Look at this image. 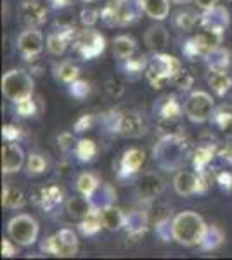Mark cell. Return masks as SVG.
I'll return each instance as SVG.
<instances>
[{
  "label": "cell",
  "instance_id": "6da1fadb",
  "mask_svg": "<svg viewBox=\"0 0 232 260\" xmlns=\"http://www.w3.org/2000/svg\"><path fill=\"white\" fill-rule=\"evenodd\" d=\"M194 153L192 142L185 134L159 137L153 148V161L164 172H180L191 161Z\"/></svg>",
  "mask_w": 232,
  "mask_h": 260
},
{
  "label": "cell",
  "instance_id": "7a4b0ae2",
  "mask_svg": "<svg viewBox=\"0 0 232 260\" xmlns=\"http://www.w3.org/2000/svg\"><path fill=\"white\" fill-rule=\"evenodd\" d=\"M101 121L109 132L126 137V139H139L149 132V120L139 110L103 113Z\"/></svg>",
  "mask_w": 232,
  "mask_h": 260
},
{
  "label": "cell",
  "instance_id": "3957f363",
  "mask_svg": "<svg viewBox=\"0 0 232 260\" xmlns=\"http://www.w3.org/2000/svg\"><path fill=\"white\" fill-rule=\"evenodd\" d=\"M206 228H208V224L200 213L191 210L180 212L174 217V222H172L174 241L182 246H200L205 238Z\"/></svg>",
  "mask_w": 232,
  "mask_h": 260
},
{
  "label": "cell",
  "instance_id": "277c9868",
  "mask_svg": "<svg viewBox=\"0 0 232 260\" xmlns=\"http://www.w3.org/2000/svg\"><path fill=\"white\" fill-rule=\"evenodd\" d=\"M142 14L141 0H109L101 11V21L108 28H125L136 24Z\"/></svg>",
  "mask_w": 232,
  "mask_h": 260
},
{
  "label": "cell",
  "instance_id": "5b68a950",
  "mask_svg": "<svg viewBox=\"0 0 232 260\" xmlns=\"http://www.w3.org/2000/svg\"><path fill=\"white\" fill-rule=\"evenodd\" d=\"M180 68H182L180 59L170 56V54L154 52L153 57L149 59V64H147L144 77L153 89L161 90L168 83H172V78L175 77V73Z\"/></svg>",
  "mask_w": 232,
  "mask_h": 260
},
{
  "label": "cell",
  "instance_id": "8992f818",
  "mask_svg": "<svg viewBox=\"0 0 232 260\" xmlns=\"http://www.w3.org/2000/svg\"><path fill=\"white\" fill-rule=\"evenodd\" d=\"M2 92L4 98L16 104L35 94V80L29 75V71L23 68L9 70L2 77Z\"/></svg>",
  "mask_w": 232,
  "mask_h": 260
},
{
  "label": "cell",
  "instance_id": "52a82bcc",
  "mask_svg": "<svg viewBox=\"0 0 232 260\" xmlns=\"http://www.w3.org/2000/svg\"><path fill=\"white\" fill-rule=\"evenodd\" d=\"M222 42H223L222 33L203 30L201 33H197V35H194L184 42L182 54L185 59L189 61H201L210 52H213L215 49L222 47Z\"/></svg>",
  "mask_w": 232,
  "mask_h": 260
},
{
  "label": "cell",
  "instance_id": "ba28073f",
  "mask_svg": "<svg viewBox=\"0 0 232 260\" xmlns=\"http://www.w3.org/2000/svg\"><path fill=\"white\" fill-rule=\"evenodd\" d=\"M40 248L42 251L54 255V257H61V258L75 257L78 253V236L73 229L62 228L56 234L45 238L40 243Z\"/></svg>",
  "mask_w": 232,
  "mask_h": 260
},
{
  "label": "cell",
  "instance_id": "9c48e42d",
  "mask_svg": "<svg viewBox=\"0 0 232 260\" xmlns=\"http://www.w3.org/2000/svg\"><path fill=\"white\" fill-rule=\"evenodd\" d=\"M71 47H73V52L82 61H92L104 52L106 40H104V37L97 30L87 26L85 30H78Z\"/></svg>",
  "mask_w": 232,
  "mask_h": 260
},
{
  "label": "cell",
  "instance_id": "30bf717a",
  "mask_svg": "<svg viewBox=\"0 0 232 260\" xmlns=\"http://www.w3.org/2000/svg\"><path fill=\"white\" fill-rule=\"evenodd\" d=\"M7 234L21 246H31L39 240V222L28 213H18L7 222Z\"/></svg>",
  "mask_w": 232,
  "mask_h": 260
},
{
  "label": "cell",
  "instance_id": "8fae6325",
  "mask_svg": "<svg viewBox=\"0 0 232 260\" xmlns=\"http://www.w3.org/2000/svg\"><path fill=\"white\" fill-rule=\"evenodd\" d=\"M184 113L192 123H205L212 120L215 113V101L208 92L192 90L184 101Z\"/></svg>",
  "mask_w": 232,
  "mask_h": 260
},
{
  "label": "cell",
  "instance_id": "7c38bea8",
  "mask_svg": "<svg viewBox=\"0 0 232 260\" xmlns=\"http://www.w3.org/2000/svg\"><path fill=\"white\" fill-rule=\"evenodd\" d=\"M210 187V175L197 174V172L180 170L174 179V189L179 196L205 194Z\"/></svg>",
  "mask_w": 232,
  "mask_h": 260
},
{
  "label": "cell",
  "instance_id": "4fadbf2b",
  "mask_svg": "<svg viewBox=\"0 0 232 260\" xmlns=\"http://www.w3.org/2000/svg\"><path fill=\"white\" fill-rule=\"evenodd\" d=\"M31 203L35 207H39L40 210L50 213L52 210H56L59 205L64 200V191L61 186L57 184H44V186H37L31 191Z\"/></svg>",
  "mask_w": 232,
  "mask_h": 260
},
{
  "label": "cell",
  "instance_id": "5bb4252c",
  "mask_svg": "<svg viewBox=\"0 0 232 260\" xmlns=\"http://www.w3.org/2000/svg\"><path fill=\"white\" fill-rule=\"evenodd\" d=\"M164 191V180L159 174L149 170L144 172L141 177L137 179L136 184V194L137 198L144 203H153V201L161 196V192Z\"/></svg>",
  "mask_w": 232,
  "mask_h": 260
},
{
  "label": "cell",
  "instance_id": "9a60e30c",
  "mask_svg": "<svg viewBox=\"0 0 232 260\" xmlns=\"http://www.w3.org/2000/svg\"><path fill=\"white\" fill-rule=\"evenodd\" d=\"M146 161V153L139 148H130L121 154L120 161H118V170H116V179L121 182L132 180L139 174V170L142 169Z\"/></svg>",
  "mask_w": 232,
  "mask_h": 260
},
{
  "label": "cell",
  "instance_id": "2e32d148",
  "mask_svg": "<svg viewBox=\"0 0 232 260\" xmlns=\"http://www.w3.org/2000/svg\"><path fill=\"white\" fill-rule=\"evenodd\" d=\"M18 49L24 61H33L44 50V33L39 28H26L18 37Z\"/></svg>",
  "mask_w": 232,
  "mask_h": 260
},
{
  "label": "cell",
  "instance_id": "e0dca14e",
  "mask_svg": "<svg viewBox=\"0 0 232 260\" xmlns=\"http://www.w3.org/2000/svg\"><path fill=\"white\" fill-rule=\"evenodd\" d=\"M49 11L40 0H26L19 6L18 18L24 26L28 28H40L47 23Z\"/></svg>",
  "mask_w": 232,
  "mask_h": 260
},
{
  "label": "cell",
  "instance_id": "ac0fdd59",
  "mask_svg": "<svg viewBox=\"0 0 232 260\" xmlns=\"http://www.w3.org/2000/svg\"><path fill=\"white\" fill-rule=\"evenodd\" d=\"M200 26L206 31L215 33H225L230 26V14L223 6H215L212 9H206L201 12Z\"/></svg>",
  "mask_w": 232,
  "mask_h": 260
},
{
  "label": "cell",
  "instance_id": "d6986e66",
  "mask_svg": "<svg viewBox=\"0 0 232 260\" xmlns=\"http://www.w3.org/2000/svg\"><path fill=\"white\" fill-rule=\"evenodd\" d=\"M151 224V217L149 213L144 210H132L126 213V220H125V231H126V240H130V243L141 241L146 236L147 228Z\"/></svg>",
  "mask_w": 232,
  "mask_h": 260
},
{
  "label": "cell",
  "instance_id": "ffe728a7",
  "mask_svg": "<svg viewBox=\"0 0 232 260\" xmlns=\"http://www.w3.org/2000/svg\"><path fill=\"white\" fill-rule=\"evenodd\" d=\"M77 33L78 30L75 26H62V28L56 26V30L52 33H49L47 42H45V47H47L49 54H52V56H61V54H64L68 45L73 44Z\"/></svg>",
  "mask_w": 232,
  "mask_h": 260
},
{
  "label": "cell",
  "instance_id": "44dd1931",
  "mask_svg": "<svg viewBox=\"0 0 232 260\" xmlns=\"http://www.w3.org/2000/svg\"><path fill=\"white\" fill-rule=\"evenodd\" d=\"M24 158V151L18 142H6L2 146V172L7 175L18 174L26 163Z\"/></svg>",
  "mask_w": 232,
  "mask_h": 260
},
{
  "label": "cell",
  "instance_id": "7402d4cb",
  "mask_svg": "<svg viewBox=\"0 0 232 260\" xmlns=\"http://www.w3.org/2000/svg\"><path fill=\"white\" fill-rule=\"evenodd\" d=\"M154 113L158 115V118L180 120L184 113V104L175 94H167L154 103Z\"/></svg>",
  "mask_w": 232,
  "mask_h": 260
},
{
  "label": "cell",
  "instance_id": "603a6c76",
  "mask_svg": "<svg viewBox=\"0 0 232 260\" xmlns=\"http://www.w3.org/2000/svg\"><path fill=\"white\" fill-rule=\"evenodd\" d=\"M206 82L218 98H225L232 92V75L229 70L210 68L206 73Z\"/></svg>",
  "mask_w": 232,
  "mask_h": 260
},
{
  "label": "cell",
  "instance_id": "cb8c5ba5",
  "mask_svg": "<svg viewBox=\"0 0 232 260\" xmlns=\"http://www.w3.org/2000/svg\"><path fill=\"white\" fill-rule=\"evenodd\" d=\"M149 56L141 54V56H132L128 59L120 61V71L123 73L125 78H128L130 82H137L142 75H146L147 64H149Z\"/></svg>",
  "mask_w": 232,
  "mask_h": 260
},
{
  "label": "cell",
  "instance_id": "d4e9b609",
  "mask_svg": "<svg viewBox=\"0 0 232 260\" xmlns=\"http://www.w3.org/2000/svg\"><path fill=\"white\" fill-rule=\"evenodd\" d=\"M144 42L147 45V49L153 50V52H163L167 49L168 42H170V33H168L167 28L163 24H159V21L153 26L147 28L146 35H144Z\"/></svg>",
  "mask_w": 232,
  "mask_h": 260
},
{
  "label": "cell",
  "instance_id": "484cf974",
  "mask_svg": "<svg viewBox=\"0 0 232 260\" xmlns=\"http://www.w3.org/2000/svg\"><path fill=\"white\" fill-rule=\"evenodd\" d=\"M95 208V203L92 198L80 194V196H71L66 200V213L71 217L73 220H82Z\"/></svg>",
  "mask_w": 232,
  "mask_h": 260
},
{
  "label": "cell",
  "instance_id": "4316f807",
  "mask_svg": "<svg viewBox=\"0 0 232 260\" xmlns=\"http://www.w3.org/2000/svg\"><path fill=\"white\" fill-rule=\"evenodd\" d=\"M101 220H103V228L109 233H116L125 228L126 213H123L115 205H106L101 208Z\"/></svg>",
  "mask_w": 232,
  "mask_h": 260
},
{
  "label": "cell",
  "instance_id": "83f0119b",
  "mask_svg": "<svg viewBox=\"0 0 232 260\" xmlns=\"http://www.w3.org/2000/svg\"><path fill=\"white\" fill-rule=\"evenodd\" d=\"M201 21V14L194 9H179L177 12H174L172 16V26L175 28L177 31H192L194 28L200 24Z\"/></svg>",
  "mask_w": 232,
  "mask_h": 260
},
{
  "label": "cell",
  "instance_id": "f1b7e54d",
  "mask_svg": "<svg viewBox=\"0 0 232 260\" xmlns=\"http://www.w3.org/2000/svg\"><path fill=\"white\" fill-rule=\"evenodd\" d=\"M75 186H77V191L80 194L87 196V198H94L95 192L99 191V187L103 186V184H101L99 175L94 174V172H82L77 177Z\"/></svg>",
  "mask_w": 232,
  "mask_h": 260
},
{
  "label": "cell",
  "instance_id": "f546056e",
  "mask_svg": "<svg viewBox=\"0 0 232 260\" xmlns=\"http://www.w3.org/2000/svg\"><path fill=\"white\" fill-rule=\"evenodd\" d=\"M52 73H54V78H56L57 82L64 83V85H70V83H73L75 80L80 78V68L70 59L56 62L52 68Z\"/></svg>",
  "mask_w": 232,
  "mask_h": 260
},
{
  "label": "cell",
  "instance_id": "4dcf8cb0",
  "mask_svg": "<svg viewBox=\"0 0 232 260\" xmlns=\"http://www.w3.org/2000/svg\"><path fill=\"white\" fill-rule=\"evenodd\" d=\"M137 52V42L130 35H118L113 40V54L118 61L128 59V57L136 56Z\"/></svg>",
  "mask_w": 232,
  "mask_h": 260
},
{
  "label": "cell",
  "instance_id": "1f68e13d",
  "mask_svg": "<svg viewBox=\"0 0 232 260\" xmlns=\"http://www.w3.org/2000/svg\"><path fill=\"white\" fill-rule=\"evenodd\" d=\"M142 9L151 19L164 21L170 16V0H141Z\"/></svg>",
  "mask_w": 232,
  "mask_h": 260
},
{
  "label": "cell",
  "instance_id": "d6a6232c",
  "mask_svg": "<svg viewBox=\"0 0 232 260\" xmlns=\"http://www.w3.org/2000/svg\"><path fill=\"white\" fill-rule=\"evenodd\" d=\"M78 229H80V233H82L83 236H87V238L95 236L101 229H104L103 228V220H101V208L95 207L94 210H92L85 217V219L80 220L78 222Z\"/></svg>",
  "mask_w": 232,
  "mask_h": 260
},
{
  "label": "cell",
  "instance_id": "836d02e7",
  "mask_svg": "<svg viewBox=\"0 0 232 260\" xmlns=\"http://www.w3.org/2000/svg\"><path fill=\"white\" fill-rule=\"evenodd\" d=\"M223 241H225V234H223V231L218 228V225L210 224L208 228H206L205 238H203V241H201L200 248L203 251H213V250L220 248Z\"/></svg>",
  "mask_w": 232,
  "mask_h": 260
},
{
  "label": "cell",
  "instance_id": "e575fe53",
  "mask_svg": "<svg viewBox=\"0 0 232 260\" xmlns=\"http://www.w3.org/2000/svg\"><path fill=\"white\" fill-rule=\"evenodd\" d=\"M14 108H16V113H18L21 118H29V116H39L42 110H44V104H42V99L39 95L33 94L31 98L16 103Z\"/></svg>",
  "mask_w": 232,
  "mask_h": 260
},
{
  "label": "cell",
  "instance_id": "d590c367",
  "mask_svg": "<svg viewBox=\"0 0 232 260\" xmlns=\"http://www.w3.org/2000/svg\"><path fill=\"white\" fill-rule=\"evenodd\" d=\"M75 156H77L78 161L82 163H90L97 158V153H99V146L95 144L92 139H80L75 146Z\"/></svg>",
  "mask_w": 232,
  "mask_h": 260
},
{
  "label": "cell",
  "instance_id": "8d00e7d4",
  "mask_svg": "<svg viewBox=\"0 0 232 260\" xmlns=\"http://www.w3.org/2000/svg\"><path fill=\"white\" fill-rule=\"evenodd\" d=\"M49 169V161L44 154L40 153H29L24 163V172H26L28 177H37V175L45 174Z\"/></svg>",
  "mask_w": 232,
  "mask_h": 260
},
{
  "label": "cell",
  "instance_id": "74e56055",
  "mask_svg": "<svg viewBox=\"0 0 232 260\" xmlns=\"http://www.w3.org/2000/svg\"><path fill=\"white\" fill-rule=\"evenodd\" d=\"M2 205L6 208H11V210H18V208H23L24 205H26V196H24L23 191L16 189V187L4 186Z\"/></svg>",
  "mask_w": 232,
  "mask_h": 260
},
{
  "label": "cell",
  "instance_id": "f35d334b",
  "mask_svg": "<svg viewBox=\"0 0 232 260\" xmlns=\"http://www.w3.org/2000/svg\"><path fill=\"white\" fill-rule=\"evenodd\" d=\"M230 57H232V52L229 49L218 47V49H215L213 52H210L203 61L206 62V66H208V68L227 70V68H229V64H230Z\"/></svg>",
  "mask_w": 232,
  "mask_h": 260
},
{
  "label": "cell",
  "instance_id": "ab89813d",
  "mask_svg": "<svg viewBox=\"0 0 232 260\" xmlns=\"http://www.w3.org/2000/svg\"><path fill=\"white\" fill-rule=\"evenodd\" d=\"M212 121L218 127V130L227 137V139H232V111H227L223 108H218L215 110Z\"/></svg>",
  "mask_w": 232,
  "mask_h": 260
},
{
  "label": "cell",
  "instance_id": "60d3db41",
  "mask_svg": "<svg viewBox=\"0 0 232 260\" xmlns=\"http://www.w3.org/2000/svg\"><path fill=\"white\" fill-rule=\"evenodd\" d=\"M194 80H196V75L192 73V70H187L182 66V68L175 73V77L172 78V85L180 92H187L192 89Z\"/></svg>",
  "mask_w": 232,
  "mask_h": 260
},
{
  "label": "cell",
  "instance_id": "b9f144b4",
  "mask_svg": "<svg viewBox=\"0 0 232 260\" xmlns=\"http://www.w3.org/2000/svg\"><path fill=\"white\" fill-rule=\"evenodd\" d=\"M159 137L167 136H179V134H185L184 125L180 120H168V118H158V127H156Z\"/></svg>",
  "mask_w": 232,
  "mask_h": 260
},
{
  "label": "cell",
  "instance_id": "7bdbcfd3",
  "mask_svg": "<svg viewBox=\"0 0 232 260\" xmlns=\"http://www.w3.org/2000/svg\"><path fill=\"white\" fill-rule=\"evenodd\" d=\"M104 92H106V95L109 99H113V101L120 99L121 95L125 94V82L120 80L118 77L108 78L106 83H104Z\"/></svg>",
  "mask_w": 232,
  "mask_h": 260
},
{
  "label": "cell",
  "instance_id": "ee69618b",
  "mask_svg": "<svg viewBox=\"0 0 232 260\" xmlns=\"http://www.w3.org/2000/svg\"><path fill=\"white\" fill-rule=\"evenodd\" d=\"M90 83L87 80H82V78H78V80H75L73 83H70L68 85V94L71 98L78 99V101H83L87 99L88 95H90Z\"/></svg>",
  "mask_w": 232,
  "mask_h": 260
},
{
  "label": "cell",
  "instance_id": "f6af8a7d",
  "mask_svg": "<svg viewBox=\"0 0 232 260\" xmlns=\"http://www.w3.org/2000/svg\"><path fill=\"white\" fill-rule=\"evenodd\" d=\"M172 222H174V219H172V215L153 222L154 231H156V236H158L161 241H170V240H174V234H172Z\"/></svg>",
  "mask_w": 232,
  "mask_h": 260
},
{
  "label": "cell",
  "instance_id": "bcb514c9",
  "mask_svg": "<svg viewBox=\"0 0 232 260\" xmlns=\"http://www.w3.org/2000/svg\"><path fill=\"white\" fill-rule=\"evenodd\" d=\"M99 19H101V11L99 9H94V7H85V9L80 11V21H82L83 26L92 28Z\"/></svg>",
  "mask_w": 232,
  "mask_h": 260
},
{
  "label": "cell",
  "instance_id": "7dc6e473",
  "mask_svg": "<svg viewBox=\"0 0 232 260\" xmlns=\"http://www.w3.org/2000/svg\"><path fill=\"white\" fill-rule=\"evenodd\" d=\"M77 142L78 141H75V137H73V134L71 132H61L57 136V146H59V149L62 151V153H70L71 149L75 151V146H77Z\"/></svg>",
  "mask_w": 232,
  "mask_h": 260
},
{
  "label": "cell",
  "instance_id": "c3c4849f",
  "mask_svg": "<svg viewBox=\"0 0 232 260\" xmlns=\"http://www.w3.org/2000/svg\"><path fill=\"white\" fill-rule=\"evenodd\" d=\"M94 123H95V116L85 113V115H82L77 121H75L73 130L77 134H82V132H85V130H90L92 127H94Z\"/></svg>",
  "mask_w": 232,
  "mask_h": 260
},
{
  "label": "cell",
  "instance_id": "681fc988",
  "mask_svg": "<svg viewBox=\"0 0 232 260\" xmlns=\"http://www.w3.org/2000/svg\"><path fill=\"white\" fill-rule=\"evenodd\" d=\"M2 137L6 139V142H18L23 137V128L18 125H4Z\"/></svg>",
  "mask_w": 232,
  "mask_h": 260
},
{
  "label": "cell",
  "instance_id": "f907efd6",
  "mask_svg": "<svg viewBox=\"0 0 232 260\" xmlns=\"http://www.w3.org/2000/svg\"><path fill=\"white\" fill-rule=\"evenodd\" d=\"M215 182H217L223 191H232V172L218 170L217 174H215Z\"/></svg>",
  "mask_w": 232,
  "mask_h": 260
},
{
  "label": "cell",
  "instance_id": "816d5d0a",
  "mask_svg": "<svg viewBox=\"0 0 232 260\" xmlns=\"http://www.w3.org/2000/svg\"><path fill=\"white\" fill-rule=\"evenodd\" d=\"M218 158H220L222 161L232 165V141L223 142V144L220 142V144H218Z\"/></svg>",
  "mask_w": 232,
  "mask_h": 260
},
{
  "label": "cell",
  "instance_id": "f5cc1de1",
  "mask_svg": "<svg viewBox=\"0 0 232 260\" xmlns=\"http://www.w3.org/2000/svg\"><path fill=\"white\" fill-rule=\"evenodd\" d=\"M16 255V246L12 240H2V257L11 258Z\"/></svg>",
  "mask_w": 232,
  "mask_h": 260
},
{
  "label": "cell",
  "instance_id": "db71d44e",
  "mask_svg": "<svg viewBox=\"0 0 232 260\" xmlns=\"http://www.w3.org/2000/svg\"><path fill=\"white\" fill-rule=\"evenodd\" d=\"M71 172V161L70 160H62L57 163V174L59 175H68Z\"/></svg>",
  "mask_w": 232,
  "mask_h": 260
},
{
  "label": "cell",
  "instance_id": "11a10c76",
  "mask_svg": "<svg viewBox=\"0 0 232 260\" xmlns=\"http://www.w3.org/2000/svg\"><path fill=\"white\" fill-rule=\"evenodd\" d=\"M218 2L220 0H196L197 7H200L201 11H206V9H212V7L218 6Z\"/></svg>",
  "mask_w": 232,
  "mask_h": 260
},
{
  "label": "cell",
  "instance_id": "9f6ffc18",
  "mask_svg": "<svg viewBox=\"0 0 232 260\" xmlns=\"http://www.w3.org/2000/svg\"><path fill=\"white\" fill-rule=\"evenodd\" d=\"M50 4L54 6V9H66L73 4V0H50Z\"/></svg>",
  "mask_w": 232,
  "mask_h": 260
},
{
  "label": "cell",
  "instance_id": "6f0895ef",
  "mask_svg": "<svg viewBox=\"0 0 232 260\" xmlns=\"http://www.w3.org/2000/svg\"><path fill=\"white\" fill-rule=\"evenodd\" d=\"M172 4H177V6H185V4H189L191 0H170Z\"/></svg>",
  "mask_w": 232,
  "mask_h": 260
},
{
  "label": "cell",
  "instance_id": "680465c9",
  "mask_svg": "<svg viewBox=\"0 0 232 260\" xmlns=\"http://www.w3.org/2000/svg\"><path fill=\"white\" fill-rule=\"evenodd\" d=\"M227 70H229V73L232 75V57H230V64H229V68H227Z\"/></svg>",
  "mask_w": 232,
  "mask_h": 260
},
{
  "label": "cell",
  "instance_id": "91938a15",
  "mask_svg": "<svg viewBox=\"0 0 232 260\" xmlns=\"http://www.w3.org/2000/svg\"><path fill=\"white\" fill-rule=\"evenodd\" d=\"M83 4H90V2H95V0H82Z\"/></svg>",
  "mask_w": 232,
  "mask_h": 260
},
{
  "label": "cell",
  "instance_id": "94428289",
  "mask_svg": "<svg viewBox=\"0 0 232 260\" xmlns=\"http://www.w3.org/2000/svg\"><path fill=\"white\" fill-rule=\"evenodd\" d=\"M229 2H232V0H229Z\"/></svg>",
  "mask_w": 232,
  "mask_h": 260
}]
</instances>
